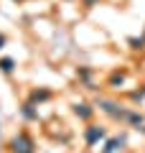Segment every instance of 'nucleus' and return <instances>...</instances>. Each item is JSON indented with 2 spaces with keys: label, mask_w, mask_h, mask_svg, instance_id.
<instances>
[{
  "label": "nucleus",
  "mask_w": 145,
  "mask_h": 153,
  "mask_svg": "<svg viewBox=\"0 0 145 153\" xmlns=\"http://www.w3.org/2000/svg\"><path fill=\"white\" fill-rule=\"evenodd\" d=\"M8 151L10 153H36V143H33L28 130H18L16 135L8 140Z\"/></svg>",
  "instance_id": "f257e3e1"
},
{
  "label": "nucleus",
  "mask_w": 145,
  "mask_h": 153,
  "mask_svg": "<svg viewBox=\"0 0 145 153\" xmlns=\"http://www.w3.org/2000/svg\"><path fill=\"white\" fill-rule=\"evenodd\" d=\"M94 105H97L99 112H104L107 117H112V120H120V115H122V110H125L117 100H109V97H97Z\"/></svg>",
  "instance_id": "f03ea898"
},
{
  "label": "nucleus",
  "mask_w": 145,
  "mask_h": 153,
  "mask_svg": "<svg viewBox=\"0 0 145 153\" xmlns=\"http://www.w3.org/2000/svg\"><path fill=\"white\" fill-rule=\"evenodd\" d=\"M99 140H107V128L97 125V123H87V128H84V143H87V148H94Z\"/></svg>",
  "instance_id": "7ed1b4c3"
},
{
  "label": "nucleus",
  "mask_w": 145,
  "mask_h": 153,
  "mask_svg": "<svg viewBox=\"0 0 145 153\" xmlns=\"http://www.w3.org/2000/svg\"><path fill=\"white\" fill-rule=\"evenodd\" d=\"M71 112H74V117H79L81 123H92V117L97 115V105H92V102H74L71 105Z\"/></svg>",
  "instance_id": "20e7f679"
},
{
  "label": "nucleus",
  "mask_w": 145,
  "mask_h": 153,
  "mask_svg": "<svg viewBox=\"0 0 145 153\" xmlns=\"http://www.w3.org/2000/svg\"><path fill=\"white\" fill-rule=\"evenodd\" d=\"M117 123H125L127 128H135V130H138L140 125H145V115H143V112H138V110H132V107H125Z\"/></svg>",
  "instance_id": "39448f33"
},
{
  "label": "nucleus",
  "mask_w": 145,
  "mask_h": 153,
  "mask_svg": "<svg viewBox=\"0 0 145 153\" xmlns=\"http://www.w3.org/2000/svg\"><path fill=\"white\" fill-rule=\"evenodd\" d=\"M51 97H54V92H51L48 87H36V89H31V92H28V100H31L33 105H38V107H41V105H46Z\"/></svg>",
  "instance_id": "423d86ee"
},
{
  "label": "nucleus",
  "mask_w": 145,
  "mask_h": 153,
  "mask_svg": "<svg viewBox=\"0 0 145 153\" xmlns=\"http://www.w3.org/2000/svg\"><path fill=\"white\" fill-rule=\"evenodd\" d=\"M125 84H127V71L125 69H115L107 76V87L109 89H125Z\"/></svg>",
  "instance_id": "0eeeda50"
},
{
  "label": "nucleus",
  "mask_w": 145,
  "mask_h": 153,
  "mask_svg": "<svg viewBox=\"0 0 145 153\" xmlns=\"http://www.w3.org/2000/svg\"><path fill=\"white\" fill-rule=\"evenodd\" d=\"M127 143V135H112V138H107L104 140V146H102V153H117V151H122V146Z\"/></svg>",
  "instance_id": "6e6552de"
},
{
  "label": "nucleus",
  "mask_w": 145,
  "mask_h": 153,
  "mask_svg": "<svg viewBox=\"0 0 145 153\" xmlns=\"http://www.w3.org/2000/svg\"><path fill=\"white\" fill-rule=\"evenodd\" d=\"M21 117L26 123H38V105H33L31 100H26L21 105Z\"/></svg>",
  "instance_id": "1a4fd4ad"
},
{
  "label": "nucleus",
  "mask_w": 145,
  "mask_h": 153,
  "mask_svg": "<svg viewBox=\"0 0 145 153\" xmlns=\"http://www.w3.org/2000/svg\"><path fill=\"white\" fill-rule=\"evenodd\" d=\"M92 76H94V71H92L89 66H79V69H76V79H79L81 84H87V89H99L92 82Z\"/></svg>",
  "instance_id": "9d476101"
},
{
  "label": "nucleus",
  "mask_w": 145,
  "mask_h": 153,
  "mask_svg": "<svg viewBox=\"0 0 145 153\" xmlns=\"http://www.w3.org/2000/svg\"><path fill=\"white\" fill-rule=\"evenodd\" d=\"M0 71L10 76L13 71H16V59H13V56H0Z\"/></svg>",
  "instance_id": "9b49d317"
},
{
  "label": "nucleus",
  "mask_w": 145,
  "mask_h": 153,
  "mask_svg": "<svg viewBox=\"0 0 145 153\" xmlns=\"http://www.w3.org/2000/svg\"><path fill=\"white\" fill-rule=\"evenodd\" d=\"M127 46H130V51H145V36H130Z\"/></svg>",
  "instance_id": "f8f14e48"
},
{
  "label": "nucleus",
  "mask_w": 145,
  "mask_h": 153,
  "mask_svg": "<svg viewBox=\"0 0 145 153\" xmlns=\"http://www.w3.org/2000/svg\"><path fill=\"white\" fill-rule=\"evenodd\" d=\"M145 100V87H140V89H132V92H130V102H143Z\"/></svg>",
  "instance_id": "ddd939ff"
},
{
  "label": "nucleus",
  "mask_w": 145,
  "mask_h": 153,
  "mask_svg": "<svg viewBox=\"0 0 145 153\" xmlns=\"http://www.w3.org/2000/svg\"><path fill=\"white\" fill-rule=\"evenodd\" d=\"M102 0H81V8L84 10H89V8H94V5H99Z\"/></svg>",
  "instance_id": "4468645a"
},
{
  "label": "nucleus",
  "mask_w": 145,
  "mask_h": 153,
  "mask_svg": "<svg viewBox=\"0 0 145 153\" xmlns=\"http://www.w3.org/2000/svg\"><path fill=\"white\" fill-rule=\"evenodd\" d=\"M5 46H8V36H5V33H0V51L5 49Z\"/></svg>",
  "instance_id": "2eb2a0df"
},
{
  "label": "nucleus",
  "mask_w": 145,
  "mask_h": 153,
  "mask_svg": "<svg viewBox=\"0 0 145 153\" xmlns=\"http://www.w3.org/2000/svg\"><path fill=\"white\" fill-rule=\"evenodd\" d=\"M138 133H140V135H145V125H140V128H138Z\"/></svg>",
  "instance_id": "dca6fc26"
},
{
  "label": "nucleus",
  "mask_w": 145,
  "mask_h": 153,
  "mask_svg": "<svg viewBox=\"0 0 145 153\" xmlns=\"http://www.w3.org/2000/svg\"><path fill=\"white\" fill-rule=\"evenodd\" d=\"M13 3H26V0H13Z\"/></svg>",
  "instance_id": "f3484780"
},
{
  "label": "nucleus",
  "mask_w": 145,
  "mask_h": 153,
  "mask_svg": "<svg viewBox=\"0 0 145 153\" xmlns=\"http://www.w3.org/2000/svg\"><path fill=\"white\" fill-rule=\"evenodd\" d=\"M143 36H145V33H143Z\"/></svg>",
  "instance_id": "a211bd4d"
}]
</instances>
